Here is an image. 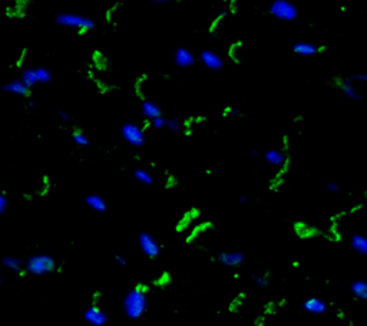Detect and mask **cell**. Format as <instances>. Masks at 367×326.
I'll return each instance as SVG.
<instances>
[{
	"label": "cell",
	"mask_w": 367,
	"mask_h": 326,
	"mask_svg": "<svg viewBox=\"0 0 367 326\" xmlns=\"http://www.w3.org/2000/svg\"><path fill=\"white\" fill-rule=\"evenodd\" d=\"M350 289H352V293L356 298L361 299V300H367V282L356 280Z\"/></svg>",
	"instance_id": "cell-19"
},
{
	"label": "cell",
	"mask_w": 367,
	"mask_h": 326,
	"mask_svg": "<svg viewBox=\"0 0 367 326\" xmlns=\"http://www.w3.org/2000/svg\"><path fill=\"white\" fill-rule=\"evenodd\" d=\"M121 134L124 139L133 147H142L145 144V132L144 128L139 125L133 124V122H126L122 125Z\"/></svg>",
	"instance_id": "cell-5"
},
{
	"label": "cell",
	"mask_w": 367,
	"mask_h": 326,
	"mask_svg": "<svg viewBox=\"0 0 367 326\" xmlns=\"http://www.w3.org/2000/svg\"><path fill=\"white\" fill-rule=\"evenodd\" d=\"M138 244L139 249L142 250V253L149 259H155L160 255L161 244L149 233H141L138 236Z\"/></svg>",
	"instance_id": "cell-6"
},
{
	"label": "cell",
	"mask_w": 367,
	"mask_h": 326,
	"mask_svg": "<svg viewBox=\"0 0 367 326\" xmlns=\"http://www.w3.org/2000/svg\"><path fill=\"white\" fill-rule=\"evenodd\" d=\"M303 307L307 312L313 313V315H323V313L327 312V303L320 298L305 299Z\"/></svg>",
	"instance_id": "cell-12"
},
{
	"label": "cell",
	"mask_w": 367,
	"mask_h": 326,
	"mask_svg": "<svg viewBox=\"0 0 367 326\" xmlns=\"http://www.w3.org/2000/svg\"><path fill=\"white\" fill-rule=\"evenodd\" d=\"M56 23L65 28L76 29L79 32H89L95 29L96 23L88 16L78 13H61L56 16Z\"/></svg>",
	"instance_id": "cell-2"
},
{
	"label": "cell",
	"mask_w": 367,
	"mask_h": 326,
	"mask_svg": "<svg viewBox=\"0 0 367 326\" xmlns=\"http://www.w3.org/2000/svg\"><path fill=\"white\" fill-rule=\"evenodd\" d=\"M35 74L37 83H48L52 81V72L48 68H42V66L41 68H36Z\"/></svg>",
	"instance_id": "cell-23"
},
{
	"label": "cell",
	"mask_w": 367,
	"mask_h": 326,
	"mask_svg": "<svg viewBox=\"0 0 367 326\" xmlns=\"http://www.w3.org/2000/svg\"><path fill=\"white\" fill-rule=\"evenodd\" d=\"M83 318L92 326H105L108 323V315L98 306H89L85 311Z\"/></svg>",
	"instance_id": "cell-9"
},
{
	"label": "cell",
	"mask_w": 367,
	"mask_h": 326,
	"mask_svg": "<svg viewBox=\"0 0 367 326\" xmlns=\"http://www.w3.org/2000/svg\"><path fill=\"white\" fill-rule=\"evenodd\" d=\"M3 90L7 94H12V95H17V97H28L29 95V88L22 82L21 79H14L3 85Z\"/></svg>",
	"instance_id": "cell-15"
},
{
	"label": "cell",
	"mask_w": 367,
	"mask_h": 326,
	"mask_svg": "<svg viewBox=\"0 0 367 326\" xmlns=\"http://www.w3.org/2000/svg\"><path fill=\"white\" fill-rule=\"evenodd\" d=\"M268 13L278 21L294 22L298 17V9L288 0H273L268 7Z\"/></svg>",
	"instance_id": "cell-4"
},
{
	"label": "cell",
	"mask_w": 367,
	"mask_h": 326,
	"mask_svg": "<svg viewBox=\"0 0 367 326\" xmlns=\"http://www.w3.org/2000/svg\"><path fill=\"white\" fill-rule=\"evenodd\" d=\"M334 81V83L337 85L340 88V90L346 95L347 98H350V99H360V95L357 94V90H356V88H354V83L350 82L347 78H334L333 79Z\"/></svg>",
	"instance_id": "cell-13"
},
{
	"label": "cell",
	"mask_w": 367,
	"mask_h": 326,
	"mask_svg": "<svg viewBox=\"0 0 367 326\" xmlns=\"http://www.w3.org/2000/svg\"><path fill=\"white\" fill-rule=\"evenodd\" d=\"M340 9H341V12H346V10H347V7H346V6H341V7H340Z\"/></svg>",
	"instance_id": "cell-38"
},
{
	"label": "cell",
	"mask_w": 367,
	"mask_h": 326,
	"mask_svg": "<svg viewBox=\"0 0 367 326\" xmlns=\"http://www.w3.org/2000/svg\"><path fill=\"white\" fill-rule=\"evenodd\" d=\"M7 208V198L6 195L3 194V193H0V215L3 214L5 211H6Z\"/></svg>",
	"instance_id": "cell-30"
},
{
	"label": "cell",
	"mask_w": 367,
	"mask_h": 326,
	"mask_svg": "<svg viewBox=\"0 0 367 326\" xmlns=\"http://www.w3.org/2000/svg\"><path fill=\"white\" fill-rule=\"evenodd\" d=\"M56 269V262L55 259L49 255H35L29 259L26 262V270L30 275H35V276H43V275H48Z\"/></svg>",
	"instance_id": "cell-3"
},
{
	"label": "cell",
	"mask_w": 367,
	"mask_h": 326,
	"mask_svg": "<svg viewBox=\"0 0 367 326\" xmlns=\"http://www.w3.org/2000/svg\"><path fill=\"white\" fill-rule=\"evenodd\" d=\"M254 282H256L260 287H267V286L270 285V278H268L267 275H263V276H254Z\"/></svg>",
	"instance_id": "cell-26"
},
{
	"label": "cell",
	"mask_w": 367,
	"mask_h": 326,
	"mask_svg": "<svg viewBox=\"0 0 367 326\" xmlns=\"http://www.w3.org/2000/svg\"><path fill=\"white\" fill-rule=\"evenodd\" d=\"M350 82H366L367 83V74H356L353 77L347 78Z\"/></svg>",
	"instance_id": "cell-29"
},
{
	"label": "cell",
	"mask_w": 367,
	"mask_h": 326,
	"mask_svg": "<svg viewBox=\"0 0 367 326\" xmlns=\"http://www.w3.org/2000/svg\"><path fill=\"white\" fill-rule=\"evenodd\" d=\"M327 190L330 191V193H337L340 190L339 184H336V183H327Z\"/></svg>",
	"instance_id": "cell-31"
},
{
	"label": "cell",
	"mask_w": 367,
	"mask_h": 326,
	"mask_svg": "<svg viewBox=\"0 0 367 326\" xmlns=\"http://www.w3.org/2000/svg\"><path fill=\"white\" fill-rule=\"evenodd\" d=\"M151 125H152L153 128H157V130L165 128V118H164V115H162V117H158V118L151 119Z\"/></svg>",
	"instance_id": "cell-27"
},
{
	"label": "cell",
	"mask_w": 367,
	"mask_h": 326,
	"mask_svg": "<svg viewBox=\"0 0 367 326\" xmlns=\"http://www.w3.org/2000/svg\"><path fill=\"white\" fill-rule=\"evenodd\" d=\"M350 243H352L354 251H357L359 255H363V256H367V237L361 236V234H354Z\"/></svg>",
	"instance_id": "cell-18"
},
{
	"label": "cell",
	"mask_w": 367,
	"mask_h": 326,
	"mask_svg": "<svg viewBox=\"0 0 367 326\" xmlns=\"http://www.w3.org/2000/svg\"><path fill=\"white\" fill-rule=\"evenodd\" d=\"M264 160L273 167H284L287 162V155L283 150H268L264 154Z\"/></svg>",
	"instance_id": "cell-14"
},
{
	"label": "cell",
	"mask_w": 367,
	"mask_h": 326,
	"mask_svg": "<svg viewBox=\"0 0 367 326\" xmlns=\"http://www.w3.org/2000/svg\"><path fill=\"white\" fill-rule=\"evenodd\" d=\"M3 264H5V267H7L9 270L16 271V273H21L22 267H23V264H22L21 260H19L17 257H12V256L5 257V259H3Z\"/></svg>",
	"instance_id": "cell-20"
},
{
	"label": "cell",
	"mask_w": 367,
	"mask_h": 326,
	"mask_svg": "<svg viewBox=\"0 0 367 326\" xmlns=\"http://www.w3.org/2000/svg\"><path fill=\"white\" fill-rule=\"evenodd\" d=\"M0 285H2V278H0Z\"/></svg>",
	"instance_id": "cell-39"
},
{
	"label": "cell",
	"mask_w": 367,
	"mask_h": 326,
	"mask_svg": "<svg viewBox=\"0 0 367 326\" xmlns=\"http://www.w3.org/2000/svg\"><path fill=\"white\" fill-rule=\"evenodd\" d=\"M115 262L121 264V266H126V259H125L124 256H121V255H117V256H115Z\"/></svg>",
	"instance_id": "cell-33"
},
{
	"label": "cell",
	"mask_w": 367,
	"mask_h": 326,
	"mask_svg": "<svg viewBox=\"0 0 367 326\" xmlns=\"http://www.w3.org/2000/svg\"><path fill=\"white\" fill-rule=\"evenodd\" d=\"M85 203H86V204H88V206H89L92 210L98 211V213H104V211H106V208H108V206H106V202H105L101 195H98V194L86 195Z\"/></svg>",
	"instance_id": "cell-17"
},
{
	"label": "cell",
	"mask_w": 367,
	"mask_h": 326,
	"mask_svg": "<svg viewBox=\"0 0 367 326\" xmlns=\"http://www.w3.org/2000/svg\"><path fill=\"white\" fill-rule=\"evenodd\" d=\"M293 52L298 56H304V58H310V56L319 55V45H314L312 42L301 41L294 43L293 46Z\"/></svg>",
	"instance_id": "cell-11"
},
{
	"label": "cell",
	"mask_w": 367,
	"mask_h": 326,
	"mask_svg": "<svg viewBox=\"0 0 367 326\" xmlns=\"http://www.w3.org/2000/svg\"><path fill=\"white\" fill-rule=\"evenodd\" d=\"M28 106L30 108V110H32V108H35V104H33V102H29Z\"/></svg>",
	"instance_id": "cell-37"
},
{
	"label": "cell",
	"mask_w": 367,
	"mask_h": 326,
	"mask_svg": "<svg viewBox=\"0 0 367 326\" xmlns=\"http://www.w3.org/2000/svg\"><path fill=\"white\" fill-rule=\"evenodd\" d=\"M165 128H168L169 131L178 132L182 128V121L177 117L173 118H165Z\"/></svg>",
	"instance_id": "cell-25"
},
{
	"label": "cell",
	"mask_w": 367,
	"mask_h": 326,
	"mask_svg": "<svg viewBox=\"0 0 367 326\" xmlns=\"http://www.w3.org/2000/svg\"><path fill=\"white\" fill-rule=\"evenodd\" d=\"M21 81L26 86H28L29 89L32 88V86H35V85H37V81H36V74H35V69H26L23 74H22L21 77Z\"/></svg>",
	"instance_id": "cell-22"
},
{
	"label": "cell",
	"mask_w": 367,
	"mask_h": 326,
	"mask_svg": "<svg viewBox=\"0 0 367 326\" xmlns=\"http://www.w3.org/2000/svg\"><path fill=\"white\" fill-rule=\"evenodd\" d=\"M155 3H169V2H173V0H152Z\"/></svg>",
	"instance_id": "cell-35"
},
{
	"label": "cell",
	"mask_w": 367,
	"mask_h": 326,
	"mask_svg": "<svg viewBox=\"0 0 367 326\" xmlns=\"http://www.w3.org/2000/svg\"><path fill=\"white\" fill-rule=\"evenodd\" d=\"M72 139H73V142H75L78 147L89 146V138L86 137V134H85V132L79 131V130L72 134Z\"/></svg>",
	"instance_id": "cell-24"
},
{
	"label": "cell",
	"mask_w": 367,
	"mask_h": 326,
	"mask_svg": "<svg viewBox=\"0 0 367 326\" xmlns=\"http://www.w3.org/2000/svg\"><path fill=\"white\" fill-rule=\"evenodd\" d=\"M247 200H248V198H247V195H241V197H240V203H241V204L247 203Z\"/></svg>",
	"instance_id": "cell-34"
},
{
	"label": "cell",
	"mask_w": 367,
	"mask_h": 326,
	"mask_svg": "<svg viewBox=\"0 0 367 326\" xmlns=\"http://www.w3.org/2000/svg\"><path fill=\"white\" fill-rule=\"evenodd\" d=\"M59 118H61V121H62V122H69V121H70V115H69V114H68V112L59 111Z\"/></svg>",
	"instance_id": "cell-32"
},
{
	"label": "cell",
	"mask_w": 367,
	"mask_h": 326,
	"mask_svg": "<svg viewBox=\"0 0 367 326\" xmlns=\"http://www.w3.org/2000/svg\"><path fill=\"white\" fill-rule=\"evenodd\" d=\"M224 115H225V117H228V115H231V117H241V115H243V112L240 111L238 108L227 106V108L224 110Z\"/></svg>",
	"instance_id": "cell-28"
},
{
	"label": "cell",
	"mask_w": 367,
	"mask_h": 326,
	"mask_svg": "<svg viewBox=\"0 0 367 326\" xmlns=\"http://www.w3.org/2000/svg\"><path fill=\"white\" fill-rule=\"evenodd\" d=\"M251 155H253V157H258V151H257V150H253V151H251Z\"/></svg>",
	"instance_id": "cell-36"
},
{
	"label": "cell",
	"mask_w": 367,
	"mask_h": 326,
	"mask_svg": "<svg viewBox=\"0 0 367 326\" xmlns=\"http://www.w3.org/2000/svg\"><path fill=\"white\" fill-rule=\"evenodd\" d=\"M146 309H148V298L142 287H135L125 296L124 312L129 319H141L145 315Z\"/></svg>",
	"instance_id": "cell-1"
},
{
	"label": "cell",
	"mask_w": 367,
	"mask_h": 326,
	"mask_svg": "<svg viewBox=\"0 0 367 326\" xmlns=\"http://www.w3.org/2000/svg\"><path fill=\"white\" fill-rule=\"evenodd\" d=\"M218 262L228 267H238L244 263V255L241 251H224L220 253Z\"/></svg>",
	"instance_id": "cell-10"
},
{
	"label": "cell",
	"mask_w": 367,
	"mask_h": 326,
	"mask_svg": "<svg viewBox=\"0 0 367 326\" xmlns=\"http://www.w3.org/2000/svg\"><path fill=\"white\" fill-rule=\"evenodd\" d=\"M141 111L144 114L148 121H151L153 118H158V117H162V110L158 104H155L152 101H144L142 102V106H141Z\"/></svg>",
	"instance_id": "cell-16"
},
{
	"label": "cell",
	"mask_w": 367,
	"mask_h": 326,
	"mask_svg": "<svg viewBox=\"0 0 367 326\" xmlns=\"http://www.w3.org/2000/svg\"><path fill=\"white\" fill-rule=\"evenodd\" d=\"M173 62L180 68H191L197 63V56L188 48H178L173 53Z\"/></svg>",
	"instance_id": "cell-8"
},
{
	"label": "cell",
	"mask_w": 367,
	"mask_h": 326,
	"mask_svg": "<svg viewBox=\"0 0 367 326\" xmlns=\"http://www.w3.org/2000/svg\"><path fill=\"white\" fill-rule=\"evenodd\" d=\"M133 175H135V178H137L139 183H142V184H145V186H151V184L153 183V177L151 175V173L146 171V170H144V168L135 170Z\"/></svg>",
	"instance_id": "cell-21"
},
{
	"label": "cell",
	"mask_w": 367,
	"mask_h": 326,
	"mask_svg": "<svg viewBox=\"0 0 367 326\" xmlns=\"http://www.w3.org/2000/svg\"><path fill=\"white\" fill-rule=\"evenodd\" d=\"M201 62L207 66L209 70H220L224 68V59L218 52H215L213 49H204L200 53Z\"/></svg>",
	"instance_id": "cell-7"
}]
</instances>
